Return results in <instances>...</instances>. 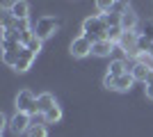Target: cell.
<instances>
[{
    "instance_id": "18",
    "label": "cell",
    "mask_w": 153,
    "mask_h": 137,
    "mask_svg": "<svg viewBox=\"0 0 153 137\" xmlns=\"http://www.w3.org/2000/svg\"><path fill=\"white\" fill-rule=\"evenodd\" d=\"M123 34V27L121 25H108V32H105V39H110L112 44H119V39H121Z\"/></svg>"
},
{
    "instance_id": "16",
    "label": "cell",
    "mask_w": 153,
    "mask_h": 137,
    "mask_svg": "<svg viewBox=\"0 0 153 137\" xmlns=\"http://www.w3.org/2000/svg\"><path fill=\"white\" fill-rule=\"evenodd\" d=\"M25 46H21V48H12V50H2V62H5L7 66H16V62H19V55H21V50H23Z\"/></svg>"
},
{
    "instance_id": "24",
    "label": "cell",
    "mask_w": 153,
    "mask_h": 137,
    "mask_svg": "<svg viewBox=\"0 0 153 137\" xmlns=\"http://www.w3.org/2000/svg\"><path fill=\"white\" fill-rule=\"evenodd\" d=\"M142 34H146L149 39L153 41V21H146V23H144V27H142Z\"/></svg>"
},
{
    "instance_id": "5",
    "label": "cell",
    "mask_w": 153,
    "mask_h": 137,
    "mask_svg": "<svg viewBox=\"0 0 153 137\" xmlns=\"http://www.w3.org/2000/svg\"><path fill=\"white\" fill-rule=\"evenodd\" d=\"M16 110L27 112V114H37V96L30 89H21L16 94Z\"/></svg>"
},
{
    "instance_id": "14",
    "label": "cell",
    "mask_w": 153,
    "mask_h": 137,
    "mask_svg": "<svg viewBox=\"0 0 153 137\" xmlns=\"http://www.w3.org/2000/svg\"><path fill=\"white\" fill-rule=\"evenodd\" d=\"M16 23H19V19H16L9 9H2V16H0V27H2V30H16Z\"/></svg>"
},
{
    "instance_id": "3",
    "label": "cell",
    "mask_w": 153,
    "mask_h": 137,
    "mask_svg": "<svg viewBox=\"0 0 153 137\" xmlns=\"http://www.w3.org/2000/svg\"><path fill=\"white\" fill-rule=\"evenodd\" d=\"M32 126V114H27V112H14V117L9 119V130H12V135H23V133L30 130Z\"/></svg>"
},
{
    "instance_id": "23",
    "label": "cell",
    "mask_w": 153,
    "mask_h": 137,
    "mask_svg": "<svg viewBox=\"0 0 153 137\" xmlns=\"http://www.w3.org/2000/svg\"><path fill=\"white\" fill-rule=\"evenodd\" d=\"M114 85H117V76H112V73H105V78H103V87L114 89Z\"/></svg>"
},
{
    "instance_id": "13",
    "label": "cell",
    "mask_w": 153,
    "mask_h": 137,
    "mask_svg": "<svg viewBox=\"0 0 153 137\" xmlns=\"http://www.w3.org/2000/svg\"><path fill=\"white\" fill-rule=\"evenodd\" d=\"M133 82H137V80L133 78V73H130V71H128V73H123V76H117L114 91H128L130 87H133Z\"/></svg>"
},
{
    "instance_id": "28",
    "label": "cell",
    "mask_w": 153,
    "mask_h": 137,
    "mask_svg": "<svg viewBox=\"0 0 153 137\" xmlns=\"http://www.w3.org/2000/svg\"><path fill=\"white\" fill-rule=\"evenodd\" d=\"M146 82H153V71H151V76H149V80H146Z\"/></svg>"
},
{
    "instance_id": "11",
    "label": "cell",
    "mask_w": 153,
    "mask_h": 137,
    "mask_svg": "<svg viewBox=\"0 0 153 137\" xmlns=\"http://www.w3.org/2000/svg\"><path fill=\"white\" fill-rule=\"evenodd\" d=\"M55 103H57V101H55V96H53L51 91H44V94H39V96H37V112H39V114H46Z\"/></svg>"
},
{
    "instance_id": "7",
    "label": "cell",
    "mask_w": 153,
    "mask_h": 137,
    "mask_svg": "<svg viewBox=\"0 0 153 137\" xmlns=\"http://www.w3.org/2000/svg\"><path fill=\"white\" fill-rule=\"evenodd\" d=\"M137 25H140V16L130 7H123L121 9V27L123 30H137Z\"/></svg>"
},
{
    "instance_id": "20",
    "label": "cell",
    "mask_w": 153,
    "mask_h": 137,
    "mask_svg": "<svg viewBox=\"0 0 153 137\" xmlns=\"http://www.w3.org/2000/svg\"><path fill=\"white\" fill-rule=\"evenodd\" d=\"M151 44H153V41L149 39L146 34H142V32H140V39H137V53H140V55H146L149 48H151Z\"/></svg>"
},
{
    "instance_id": "8",
    "label": "cell",
    "mask_w": 153,
    "mask_h": 137,
    "mask_svg": "<svg viewBox=\"0 0 153 137\" xmlns=\"http://www.w3.org/2000/svg\"><path fill=\"white\" fill-rule=\"evenodd\" d=\"M151 66L146 64V62H135L133 66H130V73H133V78L137 80V82H146L149 76H151Z\"/></svg>"
},
{
    "instance_id": "21",
    "label": "cell",
    "mask_w": 153,
    "mask_h": 137,
    "mask_svg": "<svg viewBox=\"0 0 153 137\" xmlns=\"http://www.w3.org/2000/svg\"><path fill=\"white\" fill-rule=\"evenodd\" d=\"M96 2V9L101 14H108V12H112L114 9V5H117V0H94Z\"/></svg>"
},
{
    "instance_id": "6",
    "label": "cell",
    "mask_w": 153,
    "mask_h": 137,
    "mask_svg": "<svg viewBox=\"0 0 153 137\" xmlns=\"http://www.w3.org/2000/svg\"><path fill=\"white\" fill-rule=\"evenodd\" d=\"M91 46H94V41H91L89 37L80 34V37H76V39L71 41L69 53L73 55V57H87V55L91 53Z\"/></svg>"
},
{
    "instance_id": "17",
    "label": "cell",
    "mask_w": 153,
    "mask_h": 137,
    "mask_svg": "<svg viewBox=\"0 0 153 137\" xmlns=\"http://www.w3.org/2000/svg\"><path fill=\"white\" fill-rule=\"evenodd\" d=\"M44 121H46V124H59V121H62V107L55 103L51 110L44 114Z\"/></svg>"
},
{
    "instance_id": "2",
    "label": "cell",
    "mask_w": 153,
    "mask_h": 137,
    "mask_svg": "<svg viewBox=\"0 0 153 137\" xmlns=\"http://www.w3.org/2000/svg\"><path fill=\"white\" fill-rule=\"evenodd\" d=\"M59 27H62V21L59 19H55V16H41V19L34 23V34H37L41 41H46V39H51Z\"/></svg>"
},
{
    "instance_id": "12",
    "label": "cell",
    "mask_w": 153,
    "mask_h": 137,
    "mask_svg": "<svg viewBox=\"0 0 153 137\" xmlns=\"http://www.w3.org/2000/svg\"><path fill=\"white\" fill-rule=\"evenodd\" d=\"M9 12H12L19 21H25L27 16H30V5H27L25 0H16V2L12 5V9H9Z\"/></svg>"
},
{
    "instance_id": "25",
    "label": "cell",
    "mask_w": 153,
    "mask_h": 137,
    "mask_svg": "<svg viewBox=\"0 0 153 137\" xmlns=\"http://www.w3.org/2000/svg\"><path fill=\"white\" fill-rule=\"evenodd\" d=\"M144 94H146V98L153 101V82H144Z\"/></svg>"
},
{
    "instance_id": "15",
    "label": "cell",
    "mask_w": 153,
    "mask_h": 137,
    "mask_svg": "<svg viewBox=\"0 0 153 137\" xmlns=\"http://www.w3.org/2000/svg\"><path fill=\"white\" fill-rule=\"evenodd\" d=\"M130 69H128V62L126 59H112L108 66V73H112V76H123V73H128Z\"/></svg>"
},
{
    "instance_id": "4",
    "label": "cell",
    "mask_w": 153,
    "mask_h": 137,
    "mask_svg": "<svg viewBox=\"0 0 153 137\" xmlns=\"http://www.w3.org/2000/svg\"><path fill=\"white\" fill-rule=\"evenodd\" d=\"M137 39H140V32L137 30H123L121 39H119V48L123 53H128L130 57H140V53H137Z\"/></svg>"
},
{
    "instance_id": "26",
    "label": "cell",
    "mask_w": 153,
    "mask_h": 137,
    "mask_svg": "<svg viewBox=\"0 0 153 137\" xmlns=\"http://www.w3.org/2000/svg\"><path fill=\"white\" fill-rule=\"evenodd\" d=\"M14 2H16V0H0V7H2V9H12Z\"/></svg>"
},
{
    "instance_id": "1",
    "label": "cell",
    "mask_w": 153,
    "mask_h": 137,
    "mask_svg": "<svg viewBox=\"0 0 153 137\" xmlns=\"http://www.w3.org/2000/svg\"><path fill=\"white\" fill-rule=\"evenodd\" d=\"M105 32H108V23L103 19V14H94V16H87L82 21V34L89 37L91 41L105 39Z\"/></svg>"
},
{
    "instance_id": "19",
    "label": "cell",
    "mask_w": 153,
    "mask_h": 137,
    "mask_svg": "<svg viewBox=\"0 0 153 137\" xmlns=\"http://www.w3.org/2000/svg\"><path fill=\"white\" fill-rule=\"evenodd\" d=\"M27 137H48V130H46V124H32L30 130L25 133Z\"/></svg>"
},
{
    "instance_id": "9",
    "label": "cell",
    "mask_w": 153,
    "mask_h": 137,
    "mask_svg": "<svg viewBox=\"0 0 153 137\" xmlns=\"http://www.w3.org/2000/svg\"><path fill=\"white\" fill-rule=\"evenodd\" d=\"M114 46L117 44H112L110 39H98V41H94V46H91V55H96V57H108L110 53L114 50Z\"/></svg>"
},
{
    "instance_id": "10",
    "label": "cell",
    "mask_w": 153,
    "mask_h": 137,
    "mask_svg": "<svg viewBox=\"0 0 153 137\" xmlns=\"http://www.w3.org/2000/svg\"><path fill=\"white\" fill-rule=\"evenodd\" d=\"M34 53L32 50H27V48H23L21 50V55H19V62H16V66H14V71H19V73H25L27 69L32 66V62H34Z\"/></svg>"
},
{
    "instance_id": "27",
    "label": "cell",
    "mask_w": 153,
    "mask_h": 137,
    "mask_svg": "<svg viewBox=\"0 0 153 137\" xmlns=\"http://www.w3.org/2000/svg\"><path fill=\"white\" fill-rule=\"evenodd\" d=\"M146 57H153V44H151V48H149V53H146Z\"/></svg>"
},
{
    "instance_id": "22",
    "label": "cell",
    "mask_w": 153,
    "mask_h": 137,
    "mask_svg": "<svg viewBox=\"0 0 153 137\" xmlns=\"http://www.w3.org/2000/svg\"><path fill=\"white\" fill-rule=\"evenodd\" d=\"M41 44H44V41L39 39V37H34V39H32V41H30V44H27V46H25V48H27V50H32V53H34V55H37V53H39V50H41Z\"/></svg>"
}]
</instances>
